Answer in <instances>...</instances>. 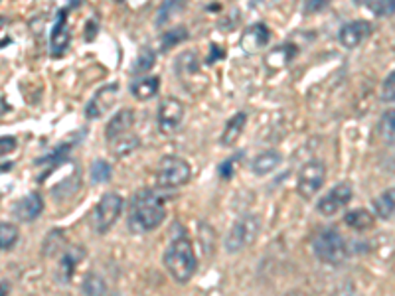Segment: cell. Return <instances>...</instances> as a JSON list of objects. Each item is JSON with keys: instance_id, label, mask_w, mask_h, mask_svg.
<instances>
[{"instance_id": "6da1fadb", "label": "cell", "mask_w": 395, "mask_h": 296, "mask_svg": "<svg viewBox=\"0 0 395 296\" xmlns=\"http://www.w3.org/2000/svg\"><path fill=\"white\" fill-rule=\"evenodd\" d=\"M167 219V206L162 196L154 190L142 188L137 194H132L129 201V216H127V227L135 236H144L154 231L162 226Z\"/></svg>"}, {"instance_id": "7a4b0ae2", "label": "cell", "mask_w": 395, "mask_h": 296, "mask_svg": "<svg viewBox=\"0 0 395 296\" xmlns=\"http://www.w3.org/2000/svg\"><path fill=\"white\" fill-rule=\"evenodd\" d=\"M162 261H164L168 275L178 285H186L188 280L192 279L194 273L198 270V257H196V251H194L192 241L186 237L184 231L170 241L167 251H164Z\"/></svg>"}, {"instance_id": "3957f363", "label": "cell", "mask_w": 395, "mask_h": 296, "mask_svg": "<svg viewBox=\"0 0 395 296\" xmlns=\"http://www.w3.org/2000/svg\"><path fill=\"white\" fill-rule=\"evenodd\" d=\"M312 251H315L318 261L332 265V267L342 265L348 257L346 241L334 227H326V229H320L316 233L315 239H312Z\"/></svg>"}, {"instance_id": "277c9868", "label": "cell", "mask_w": 395, "mask_h": 296, "mask_svg": "<svg viewBox=\"0 0 395 296\" xmlns=\"http://www.w3.org/2000/svg\"><path fill=\"white\" fill-rule=\"evenodd\" d=\"M192 168L188 160L176 154H167L158 160L157 164V184L162 190H176L190 182Z\"/></svg>"}, {"instance_id": "5b68a950", "label": "cell", "mask_w": 395, "mask_h": 296, "mask_svg": "<svg viewBox=\"0 0 395 296\" xmlns=\"http://www.w3.org/2000/svg\"><path fill=\"white\" fill-rule=\"evenodd\" d=\"M261 218L257 216V213H246V216H241V218L237 219L233 227L228 231V236H226V251L228 253H239L247 249V247H251V245L257 241V237L261 233Z\"/></svg>"}, {"instance_id": "8992f818", "label": "cell", "mask_w": 395, "mask_h": 296, "mask_svg": "<svg viewBox=\"0 0 395 296\" xmlns=\"http://www.w3.org/2000/svg\"><path fill=\"white\" fill-rule=\"evenodd\" d=\"M121 211H123V198L115 192L103 194L93 206V209L89 211V226L95 233L105 236L107 231L117 223Z\"/></svg>"}, {"instance_id": "52a82bcc", "label": "cell", "mask_w": 395, "mask_h": 296, "mask_svg": "<svg viewBox=\"0 0 395 296\" xmlns=\"http://www.w3.org/2000/svg\"><path fill=\"white\" fill-rule=\"evenodd\" d=\"M326 182V164L322 160H308L297 176V194L302 200H310L322 190Z\"/></svg>"}, {"instance_id": "ba28073f", "label": "cell", "mask_w": 395, "mask_h": 296, "mask_svg": "<svg viewBox=\"0 0 395 296\" xmlns=\"http://www.w3.org/2000/svg\"><path fill=\"white\" fill-rule=\"evenodd\" d=\"M184 103L176 97H167L162 99L160 105H158V115H157V125L158 131L162 134H174L180 125L184 121Z\"/></svg>"}, {"instance_id": "9c48e42d", "label": "cell", "mask_w": 395, "mask_h": 296, "mask_svg": "<svg viewBox=\"0 0 395 296\" xmlns=\"http://www.w3.org/2000/svg\"><path fill=\"white\" fill-rule=\"evenodd\" d=\"M352 196H354V190H352L350 182H338L334 186L332 190L328 192L318 200L316 204V211L325 218H332L336 216L340 209H344L348 204L352 201Z\"/></svg>"}, {"instance_id": "30bf717a", "label": "cell", "mask_w": 395, "mask_h": 296, "mask_svg": "<svg viewBox=\"0 0 395 296\" xmlns=\"http://www.w3.org/2000/svg\"><path fill=\"white\" fill-rule=\"evenodd\" d=\"M119 83H107L103 88L97 91L95 95L89 99L88 107H85V115H88L89 119H101L103 115L111 109L117 101V97H119Z\"/></svg>"}, {"instance_id": "8fae6325", "label": "cell", "mask_w": 395, "mask_h": 296, "mask_svg": "<svg viewBox=\"0 0 395 296\" xmlns=\"http://www.w3.org/2000/svg\"><path fill=\"white\" fill-rule=\"evenodd\" d=\"M372 32H374V28H372L369 22H366V20H354V22H348V24H344L340 28L338 42L346 50H354V48L364 44L369 36H372Z\"/></svg>"}, {"instance_id": "7c38bea8", "label": "cell", "mask_w": 395, "mask_h": 296, "mask_svg": "<svg viewBox=\"0 0 395 296\" xmlns=\"http://www.w3.org/2000/svg\"><path fill=\"white\" fill-rule=\"evenodd\" d=\"M70 26H68V12L65 10H60L58 12V18H56V24H53L52 30V38H50V53L52 58H62L63 53L68 52L70 48Z\"/></svg>"}, {"instance_id": "4fadbf2b", "label": "cell", "mask_w": 395, "mask_h": 296, "mask_svg": "<svg viewBox=\"0 0 395 296\" xmlns=\"http://www.w3.org/2000/svg\"><path fill=\"white\" fill-rule=\"evenodd\" d=\"M42 211H44V198L38 192H30L12 206V213L16 216V219L24 221V223L36 221L42 216Z\"/></svg>"}, {"instance_id": "5bb4252c", "label": "cell", "mask_w": 395, "mask_h": 296, "mask_svg": "<svg viewBox=\"0 0 395 296\" xmlns=\"http://www.w3.org/2000/svg\"><path fill=\"white\" fill-rule=\"evenodd\" d=\"M271 42V30L267 28L263 22H257L247 28L243 36H241V48L247 53H257L261 52L263 48H267Z\"/></svg>"}, {"instance_id": "9a60e30c", "label": "cell", "mask_w": 395, "mask_h": 296, "mask_svg": "<svg viewBox=\"0 0 395 296\" xmlns=\"http://www.w3.org/2000/svg\"><path fill=\"white\" fill-rule=\"evenodd\" d=\"M135 121H137V115H135V111H131V109H121L119 113H115L113 117H111V121L107 122L105 127L107 144L117 140L119 137L129 134V132L132 131V127H135Z\"/></svg>"}, {"instance_id": "2e32d148", "label": "cell", "mask_w": 395, "mask_h": 296, "mask_svg": "<svg viewBox=\"0 0 395 296\" xmlns=\"http://www.w3.org/2000/svg\"><path fill=\"white\" fill-rule=\"evenodd\" d=\"M283 164V154L279 150H265L259 152L257 157L251 160V172L255 176H267L275 172L279 166Z\"/></svg>"}, {"instance_id": "e0dca14e", "label": "cell", "mask_w": 395, "mask_h": 296, "mask_svg": "<svg viewBox=\"0 0 395 296\" xmlns=\"http://www.w3.org/2000/svg\"><path fill=\"white\" fill-rule=\"evenodd\" d=\"M81 257H83V253L78 251V249H71V251L63 253L62 259L58 263V267H56V273H53L58 285H68L70 282L73 273L78 269V263Z\"/></svg>"}, {"instance_id": "ac0fdd59", "label": "cell", "mask_w": 395, "mask_h": 296, "mask_svg": "<svg viewBox=\"0 0 395 296\" xmlns=\"http://www.w3.org/2000/svg\"><path fill=\"white\" fill-rule=\"evenodd\" d=\"M374 213L381 221H395V188H387L374 200Z\"/></svg>"}, {"instance_id": "d6986e66", "label": "cell", "mask_w": 395, "mask_h": 296, "mask_svg": "<svg viewBox=\"0 0 395 296\" xmlns=\"http://www.w3.org/2000/svg\"><path fill=\"white\" fill-rule=\"evenodd\" d=\"M295 56H297V48H295V46L283 44L267 53L265 63H267L269 70H283L285 65H289L290 61L295 60Z\"/></svg>"}, {"instance_id": "ffe728a7", "label": "cell", "mask_w": 395, "mask_h": 296, "mask_svg": "<svg viewBox=\"0 0 395 296\" xmlns=\"http://www.w3.org/2000/svg\"><path fill=\"white\" fill-rule=\"evenodd\" d=\"M246 122H247V115L246 113H236L228 122H226V129L221 132V139L220 142L223 147H233L239 137H241V132L246 129Z\"/></svg>"}, {"instance_id": "44dd1931", "label": "cell", "mask_w": 395, "mask_h": 296, "mask_svg": "<svg viewBox=\"0 0 395 296\" xmlns=\"http://www.w3.org/2000/svg\"><path fill=\"white\" fill-rule=\"evenodd\" d=\"M344 223L352 229H356V231H368L376 223V213H372L364 208L352 209L344 216Z\"/></svg>"}, {"instance_id": "7402d4cb", "label": "cell", "mask_w": 395, "mask_h": 296, "mask_svg": "<svg viewBox=\"0 0 395 296\" xmlns=\"http://www.w3.org/2000/svg\"><path fill=\"white\" fill-rule=\"evenodd\" d=\"M186 4H188V0H164L158 9L157 26H164L168 22H172L176 16H180L184 12Z\"/></svg>"}, {"instance_id": "603a6c76", "label": "cell", "mask_w": 395, "mask_h": 296, "mask_svg": "<svg viewBox=\"0 0 395 296\" xmlns=\"http://www.w3.org/2000/svg\"><path fill=\"white\" fill-rule=\"evenodd\" d=\"M141 144V139L137 137V134H125V137H119L117 140L113 142H109V148H111V152H113L115 158H125L129 157L131 152H135L137 148Z\"/></svg>"}, {"instance_id": "cb8c5ba5", "label": "cell", "mask_w": 395, "mask_h": 296, "mask_svg": "<svg viewBox=\"0 0 395 296\" xmlns=\"http://www.w3.org/2000/svg\"><path fill=\"white\" fill-rule=\"evenodd\" d=\"M158 88H160V79L158 78H144L141 81H137L131 88V93L139 101H147V99H152V97L158 93Z\"/></svg>"}, {"instance_id": "d4e9b609", "label": "cell", "mask_w": 395, "mask_h": 296, "mask_svg": "<svg viewBox=\"0 0 395 296\" xmlns=\"http://www.w3.org/2000/svg\"><path fill=\"white\" fill-rule=\"evenodd\" d=\"M378 137L387 144L395 142V109H389L379 117L378 121Z\"/></svg>"}, {"instance_id": "484cf974", "label": "cell", "mask_w": 395, "mask_h": 296, "mask_svg": "<svg viewBox=\"0 0 395 296\" xmlns=\"http://www.w3.org/2000/svg\"><path fill=\"white\" fill-rule=\"evenodd\" d=\"M111 176H113V168L103 158H97L89 166V178L93 184H107L111 180Z\"/></svg>"}, {"instance_id": "4316f807", "label": "cell", "mask_w": 395, "mask_h": 296, "mask_svg": "<svg viewBox=\"0 0 395 296\" xmlns=\"http://www.w3.org/2000/svg\"><path fill=\"white\" fill-rule=\"evenodd\" d=\"M184 40H188V30L186 26H174L167 30L162 38H160V50L162 52H168V50H172L176 48L178 44H182Z\"/></svg>"}, {"instance_id": "83f0119b", "label": "cell", "mask_w": 395, "mask_h": 296, "mask_svg": "<svg viewBox=\"0 0 395 296\" xmlns=\"http://www.w3.org/2000/svg\"><path fill=\"white\" fill-rule=\"evenodd\" d=\"M107 282L103 280V277H99L95 273H88L83 280H81V292L83 295H91V296H99V295H107Z\"/></svg>"}, {"instance_id": "f1b7e54d", "label": "cell", "mask_w": 395, "mask_h": 296, "mask_svg": "<svg viewBox=\"0 0 395 296\" xmlns=\"http://www.w3.org/2000/svg\"><path fill=\"white\" fill-rule=\"evenodd\" d=\"M154 63H157V53H154V50L142 48L139 56H137L135 63H132V73L135 75H144V73H149L154 68Z\"/></svg>"}, {"instance_id": "f546056e", "label": "cell", "mask_w": 395, "mask_h": 296, "mask_svg": "<svg viewBox=\"0 0 395 296\" xmlns=\"http://www.w3.org/2000/svg\"><path fill=\"white\" fill-rule=\"evenodd\" d=\"M18 241V227L9 221H2L0 226V247L2 251H10Z\"/></svg>"}, {"instance_id": "4dcf8cb0", "label": "cell", "mask_w": 395, "mask_h": 296, "mask_svg": "<svg viewBox=\"0 0 395 296\" xmlns=\"http://www.w3.org/2000/svg\"><path fill=\"white\" fill-rule=\"evenodd\" d=\"M176 70L182 71V73H198L200 63H198L196 52L188 50V52H184L182 56H178V60H176Z\"/></svg>"}, {"instance_id": "1f68e13d", "label": "cell", "mask_w": 395, "mask_h": 296, "mask_svg": "<svg viewBox=\"0 0 395 296\" xmlns=\"http://www.w3.org/2000/svg\"><path fill=\"white\" fill-rule=\"evenodd\" d=\"M368 6L379 18L394 16L395 14V0H372Z\"/></svg>"}, {"instance_id": "d6a6232c", "label": "cell", "mask_w": 395, "mask_h": 296, "mask_svg": "<svg viewBox=\"0 0 395 296\" xmlns=\"http://www.w3.org/2000/svg\"><path fill=\"white\" fill-rule=\"evenodd\" d=\"M381 101L386 103H395V71H391L384 83H381Z\"/></svg>"}, {"instance_id": "836d02e7", "label": "cell", "mask_w": 395, "mask_h": 296, "mask_svg": "<svg viewBox=\"0 0 395 296\" xmlns=\"http://www.w3.org/2000/svg\"><path fill=\"white\" fill-rule=\"evenodd\" d=\"M330 2H332V0H305V4H302V12H305V14H316V12H322Z\"/></svg>"}, {"instance_id": "e575fe53", "label": "cell", "mask_w": 395, "mask_h": 296, "mask_svg": "<svg viewBox=\"0 0 395 296\" xmlns=\"http://www.w3.org/2000/svg\"><path fill=\"white\" fill-rule=\"evenodd\" d=\"M236 158H229L226 162H221L220 168H218V174H220L221 180H231L233 178V164H236Z\"/></svg>"}, {"instance_id": "d590c367", "label": "cell", "mask_w": 395, "mask_h": 296, "mask_svg": "<svg viewBox=\"0 0 395 296\" xmlns=\"http://www.w3.org/2000/svg\"><path fill=\"white\" fill-rule=\"evenodd\" d=\"M14 148H16V139H14V137H9V134H6V137L0 139V152H2V154H9Z\"/></svg>"}, {"instance_id": "8d00e7d4", "label": "cell", "mask_w": 395, "mask_h": 296, "mask_svg": "<svg viewBox=\"0 0 395 296\" xmlns=\"http://www.w3.org/2000/svg\"><path fill=\"white\" fill-rule=\"evenodd\" d=\"M97 32H99L97 22L95 20H89L88 24H85V40H88V42H93V40H95Z\"/></svg>"}, {"instance_id": "74e56055", "label": "cell", "mask_w": 395, "mask_h": 296, "mask_svg": "<svg viewBox=\"0 0 395 296\" xmlns=\"http://www.w3.org/2000/svg\"><path fill=\"white\" fill-rule=\"evenodd\" d=\"M220 58H223V52H221V50H220V48H218V46H211L210 58H208V61H210V63H214V61L220 60Z\"/></svg>"}, {"instance_id": "f35d334b", "label": "cell", "mask_w": 395, "mask_h": 296, "mask_svg": "<svg viewBox=\"0 0 395 296\" xmlns=\"http://www.w3.org/2000/svg\"><path fill=\"white\" fill-rule=\"evenodd\" d=\"M354 4H358V6H362V4H369L372 0H352Z\"/></svg>"}, {"instance_id": "ab89813d", "label": "cell", "mask_w": 395, "mask_h": 296, "mask_svg": "<svg viewBox=\"0 0 395 296\" xmlns=\"http://www.w3.org/2000/svg\"><path fill=\"white\" fill-rule=\"evenodd\" d=\"M10 166H12V162H9V164H6V162H2V172H9Z\"/></svg>"}, {"instance_id": "60d3db41", "label": "cell", "mask_w": 395, "mask_h": 296, "mask_svg": "<svg viewBox=\"0 0 395 296\" xmlns=\"http://www.w3.org/2000/svg\"><path fill=\"white\" fill-rule=\"evenodd\" d=\"M70 4L71 9H73V6H79V4H81V0H70Z\"/></svg>"}, {"instance_id": "b9f144b4", "label": "cell", "mask_w": 395, "mask_h": 296, "mask_svg": "<svg viewBox=\"0 0 395 296\" xmlns=\"http://www.w3.org/2000/svg\"><path fill=\"white\" fill-rule=\"evenodd\" d=\"M2 115H6V99H2Z\"/></svg>"}, {"instance_id": "7bdbcfd3", "label": "cell", "mask_w": 395, "mask_h": 296, "mask_svg": "<svg viewBox=\"0 0 395 296\" xmlns=\"http://www.w3.org/2000/svg\"><path fill=\"white\" fill-rule=\"evenodd\" d=\"M6 290H9V287H6V280H2V292L6 295Z\"/></svg>"}, {"instance_id": "ee69618b", "label": "cell", "mask_w": 395, "mask_h": 296, "mask_svg": "<svg viewBox=\"0 0 395 296\" xmlns=\"http://www.w3.org/2000/svg\"><path fill=\"white\" fill-rule=\"evenodd\" d=\"M119 2H121V0H119Z\"/></svg>"}]
</instances>
